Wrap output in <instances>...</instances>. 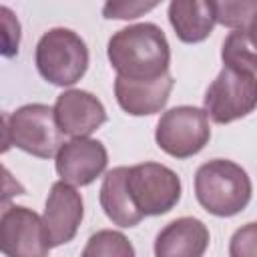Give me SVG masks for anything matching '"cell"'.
<instances>
[{"label": "cell", "instance_id": "obj_1", "mask_svg": "<svg viewBox=\"0 0 257 257\" xmlns=\"http://www.w3.org/2000/svg\"><path fill=\"white\" fill-rule=\"evenodd\" d=\"M106 56L116 76L155 80L169 72L171 46L163 28L153 22H141L114 32L108 40Z\"/></svg>", "mask_w": 257, "mask_h": 257}, {"label": "cell", "instance_id": "obj_2", "mask_svg": "<svg viewBox=\"0 0 257 257\" xmlns=\"http://www.w3.org/2000/svg\"><path fill=\"white\" fill-rule=\"evenodd\" d=\"M253 195L247 171L227 159L203 163L195 175V197L199 205L215 217H233L241 213Z\"/></svg>", "mask_w": 257, "mask_h": 257}, {"label": "cell", "instance_id": "obj_3", "mask_svg": "<svg viewBox=\"0 0 257 257\" xmlns=\"http://www.w3.org/2000/svg\"><path fill=\"white\" fill-rule=\"evenodd\" d=\"M34 62L46 82L54 86H72L88 68V48L74 30L50 28L36 44Z\"/></svg>", "mask_w": 257, "mask_h": 257}, {"label": "cell", "instance_id": "obj_4", "mask_svg": "<svg viewBox=\"0 0 257 257\" xmlns=\"http://www.w3.org/2000/svg\"><path fill=\"white\" fill-rule=\"evenodd\" d=\"M4 151L14 145L20 151L38 159L56 157L64 145L62 133L54 118V108L48 104L32 102L4 114Z\"/></svg>", "mask_w": 257, "mask_h": 257}, {"label": "cell", "instance_id": "obj_5", "mask_svg": "<svg viewBox=\"0 0 257 257\" xmlns=\"http://www.w3.org/2000/svg\"><path fill=\"white\" fill-rule=\"evenodd\" d=\"M211 139L209 116L199 106H175L161 114L155 141L161 151L175 159H189L205 149Z\"/></svg>", "mask_w": 257, "mask_h": 257}, {"label": "cell", "instance_id": "obj_6", "mask_svg": "<svg viewBox=\"0 0 257 257\" xmlns=\"http://www.w3.org/2000/svg\"><path fill=\"white\" fill-rule=\"evenodd\" d=\"M205 112L217 124L247 116L257 108V76L223 66L205 92Z\"/></svg>", "mask_w": 257, "mask_h": 257}, {"label": "cell", "instance_id": "obj_7", "mask_svg": "<svg viewBox=\"0 0 257 257\" xmlns=\"http://www.w3.org/2000/svg\"><path fill=\"white\" fill-rule=\"evenodd\" d=\"M126 189L143 217L169 213L181 199L179 175L161 163H141L128 167Z\"/></svg>", "mask_w": 257, "mask_h": 257}, {"label": "cell", "instance_id": "obj_8", "mask_svg": "<svg viewBox=\"0 0 257 257\" xmlns=\"http://www.w3.org/2000/svg\"><path fill=\"white\" fill-rule=\"evenodd\" d=\"M0 247L6 257H46L52 249L42 217L22 205L4 209L0 217Z\"/></svg>", "mask_w": 257, "mask_h": 257}, {"label": "cell", "instance_id": "obj_9", "mask_svg": "<svg viewBox=\"0 0 257 257\" xmlns=\"http://www.w3.org/2000/svg\"><path fill=\"white\" fill-rule=\"evenodd\" d=\"M60 181L72 187H86L100 177L108 165L106 147L96 139H72L60 147L54 157Z\"/></svg>", "mask_w": 257, "mask_h": 257}, {"label": "cell", "instance_id": "obj_10", "mask_svg": "<svg viewBox=\"0 0 257 257\" xmlns=\"http://www.w3.org/2000/svg\"><path fill=\"white\" fill-rule=\"evenodd\" d=\"M82 215H84V205L80 193L72 185L64 181H56L50 187L42 215V223L50 247H58L72 241L80 227Z\"/></svg>", "mask_w": 257, "mask_h": 257}, {"label": "cell", "instance_id": "obj_11", "mask_svg": "<svg viewBox=\"0 0 257 257\" xmlns=\"http://www.w3.org/2000/svg\"><path fill=\"white\" fill-rule=\"evenodd\" d=\"M54 118L62 135L88 139L100 124L106 122V110L92 92L68 88L58 94L54 102Z\"/></svg>", "mask_w": 257, "mask_h": 257}, {"label": "cell", "instance_id": "obj_12", "mask_svg": "<svg viewBox=\"0 0 257 257\" xmlns=\"http://www.w3.org/2000/svg\"><path fill=\"white\" fill-rule=\"evenodd\" d=\"M173 76L167 72L155 80H131L116 76L114 78V96L118 106L131 116H149L161 112L173 90Z\"/></svg>", "mask_w": 257, "mask_h": 257}, {"label": "cell", "instance_id": "obj_13", "mask_svg": "<svg viewBox=\"0 0 257 257\" xmlns=\"http://www.w3.org/2000/svg\"><path fill=\"white\" fill-rule=\"evenodd\" d=\"M209 239V229L201 219L179 217L159 231L155 239V257H203Z\"/></svg>", "mask_w": 257, "mask_h": 257}, {"label": "cell", "instance_id": "obj_14", "mask_svg": "<svg viewBox=\"0 0 257 257\" xmlns=\"http://www.w3.org/2000/svg\"><path fill=\"white\" fill-rule=\"evenodd\" d=\"M169 22L181 42H203L217 24L213 2L209 0H173L169 4Z\"/></svg>", "mask_w": 257, "mask_h": 257}, {"label": "cell", "instance_id": "obj_15", "mask_svg": "<svg viewBox=\"0 0 257 257\" xmlns=\"http://www.w3.org/2000/svg\"><path fill=\"white\" fill-rule=\"evenodd\" d=\"M128 167H114L108 171L100 185V207L104 215L118 227H135L141 223L143 213L135 207L126 189Z\"/></svg>", "mask_w": 257, "mask_h": 257}, {"label": "cell", "instance_id": "obj_16", "mask_svg": "<svg viewBox=\"0 0 257 257\" xmlns=\"http://www.w3.org/2000/svg\"><path fill=\"white\" fill-rule=\"evenodd\" d=\"M80 257H135V247L120 231L100 229L88 237Z\"/></svg>", "mask_w": 257, "mask_h": 257}, {"label": "cell", "instance_id": "obj_17", "mask_svg": "<svg viewBox=\"0 0 257 257\" xmlns=\"http://www.w3.org/2000/svg\"><path fill=\"white\" fill-rule=\"evenodd\" d=\"M213 8L217 22L233 30L247 28L253 16L257 14L255 0H221V2H213Z\"/></svg>", "mask_w": 257, "mask_h": 257}, {"label": "cell", "instance_id": "obj_18", "mask_svg": "<svg viewBox=\"0 0 257 257\" xmlns=\"http://www.w3.org/2000/svg\"><path fill=\"white\" fill-rule=\"evenodd\" d=\"M229 257H257V221L239 227L229 241Z\"/></svg>", "mask_w": 257, "mask_h": 257}, {"label": "cell", "instance_id": "obj_19", "mask_svg": "<svg viewBox=\"0 0 257 257\" xmlns=\"http://www.w3.org/2000/svg\"><path fill=\"white\" fill-rule=\"evenodd\" d=\"M157 2H108L102 8L104 18H116V20H131V18H139L143 12H149L153 8H157Z\"/></svg>", "mask_w": 257, "mask_h": 257}, {"label": "cell", "instance_id": "obj_20", "mask_svg": "<svg viewBox=\"0 0 257 257\" xmlns=\"http://www.w3.org/2000/svg\"><path fill=\"white\" fill-rule=\"evenodd\" d=\"M0 16H2V36H4V56H14L18 54V44H20V24L10 12V8L0 6Z\"/></svg>", "mask_w": 257, "mask_h": 257}, {"label": "cell", "instance_id": "obj_21", "mask_svg": "<svg viewBox=\"0 0 257 257\" xmlns=\"http://www.w3.org/2000/svg\"><path fill=\"white\" fill-rule=\"evenodd\" d=\"M245 34H247V38H249L251 46L257 50V14L253 16V20L249 22V26L245 28Z\"/></svg>", "mask_w": 257, "mask_h": 257}]
</instances>
